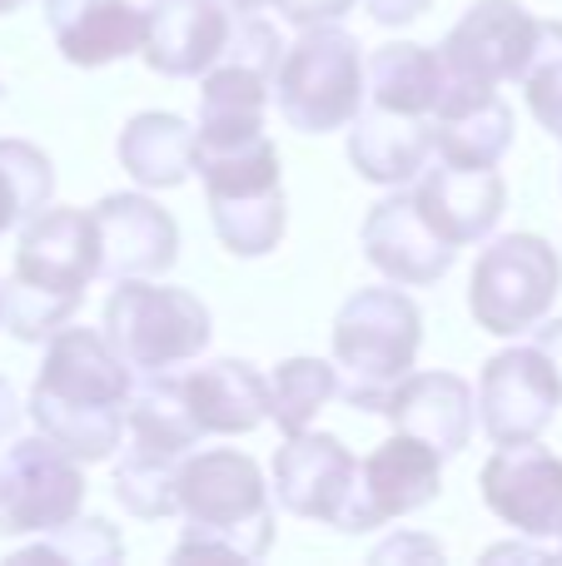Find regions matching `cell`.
<instances>
[{
	"mask_svg": "<svg viewBox=\"0 0 562 566\" xmlns=\"http://www.w3.org/2000/svg\"><path fill=\"white\" fill-rule=\"evenodd\" d=\"M478 488L493 517H503L518 537H553L562 532V458L543 442H503L478 472Z\"/></svg>",
	"mask_w": 562,
	"mask_h": 566,
	"instance_id": "cell-12",
	"label": "cell"
},
{
	"mask_svg": "<svg viewBox=\"0 0 562 566\" xmlns=\"http://www.w3.org/2000/svg\"><path fill=\"white\" fill-rule=\"evenodd\" d=\"M424 343V313L398 289H358L334 313L339 398L358 412H378L388 392L414 373Z\"/></svg>",
	"mask_w": 562,
	"mask_h": 566,
	"instance_id": "cell-4",
	"label": "cell"
},
{
	"mask_svg": "<svg viewBox=\"0 0 562 566\" xmlns=\"http://www.w3.org/2000/svg\"><path fill=\"white\" fill-rule=\"evenodd\" d=\"M562 293V259L543 234H503L478 254L468 279V313L493 338L533 333Z\"/></svg>",
	"mask_w": 562,
	"mask_h": 566,
	"instance_id": "cell-8",
	"label": "cell"
},
{
	"mask_svg": "<svg viewBox=\"0 0 562 566\" xmlns=\"http://www.w3.org/2000/svg\"><path fill=\"white\" fill-rule=\"evenodd\" d=\"M179 517L185 537L175 547V562H259L274 547V488L239 448H205L179 462Z\"/></svg>",
	"mask_w": 562,
	"mask_h": 566,
	"instance_id": "cell-3",
	"label": "cell"
},
{
	"mask_svg": "<svg viewBox=\"0 0 562 566\" xmlns=\"http://www.w3.org/2000/svg\"><path fill=\"white\" fill-rule=\"evenodd\" d=\"M229 10H264V6H274V0H225Z\"/></svg>",
	"mask_w": 562,
	"mask_h": 566,
	"instance_id": "cell-39",
	"label": "cell"
},
{
	"mask_svg": "<svg viewBox=\"0 0 562 566\" xmlns=\"http://www.w3.org/2000/svg\"><path fill=\"white\" fill-rule=\"evenodd\" d=\"M364 6H368V15H374L378 25H414L434 0H364Z\"/></svg>",
	"mask_w": 562,
	"mask_h": 566,
	"instance_id": "cell-35",
	"label": "cell"
},
{
	"mask_svg": "<svg viewBox=\"0 0 562 566\" xmlns=\"http://www.w3.org/2000/svg\"><path fill=\"white\" fill-rule=\"evenodd\" d=\"M533 343H538V353L553 363V373H558V382H562V318H543V323H538Z\"/></svg>",
	"mask_w": 562,
	"mask_h": 566,
	"instance_id": "cell-36",
	"label": "cell"
},
{
	"mask_svg": "<svg viewBox=\"0 0 562 566\" xmlns=\"http://www.w3.org/2000/svg\"><path fill=\"white\" fill-rule=\"evenodd\" d=\"M378 418L394 422V432H414L428 448H438L444 458L473 442V422H478V402L458 373H408L388 402L378 408Z\"/></svg>",
	"mask_w": 562,
	"mask_h": 566,
	"instance_id": "cell-19",
	"label": "cell"
},
{
	"mask_svg": "<svg viewBox=\"0 0 562 566\" xmlns=\"http://www.w3.org/2000/svg\"><path fill=\"white\" fill-rule=\"evenodd\" d=\"M0 323H6V283H0Z\"/></svg>",
	"mask_w": 562,
	"mask_h": 566,
	"instance_id": "cell-41",
	"label": "cell"
},
{
	"mask_svg": "<svg viewBox=\"0 0 562 566\" xmlns=\"http://www.w3.org/2000/svg\"><path fill=\"white\" fill-rule=\"evenodd\" d=\"M195 175L205 179V205L219 244L235 259H264L279 249L289 224L284 165L269 135L235 149H195Z\"/></svg>",
	"mask_w": 562,
	"mask_h": 566,
	"instance_id": "cell-5",
	"label": "cell"
},
{
	"mask_svg": "<svg viewBox=\"0 0 562 566\" xmlns=\"http://www.w3.org/2000/svg\"><path fill=\"white\" fill-rule=\"evenodd\" d=\"M374 562H444V547L424 532H404V537H388L374 547Z\"/></svg>",
	"mask_w": 562,
	"mask_h": 566,
	"instance_id": "cell-34",
	"label": "cell"
},
{
	"mask_svg": "<svg viewBox=\"0 0 562 566\" xmlns=\"http://www.w3.org/2000/svg\"><path fill=\"white\" fill-rule=\"evenodd\" d=\"M195 149H199V139L189 129V119L169 115V109H145L115 139L119 169L139 189H179L195 175Z\"/></svg>",
	"mask_w": 562,
	"mask_h": 566,
	"instance_id": "cell-26",
	"label": "cell"
},
{
	"mask_svg": "<svg viewBox=\"0 0 562 566\" xmlns=\"http://www.w3.org/2000/svg\"><path fill=\"white\" fill-rule=\"evenodd\" d=\"M339 398V363L324 358H284L269 373V418L284 438L309 432V422Z\"/></svg>",
	"mask_w": 562,
	"mask_h": 566,
	"instance_id": "cell-27",
	"label": "cell"
},
{
	"mask_svg": "<svg viewBox=\"0 0 562 566\" xmlns=\"http://www.w3.org/2000/svg\"><path fill=\"white\" fill-rule=\"evenodd\" d=\"M503 557H523V562H548V552H538V547H523V542H508V547H493V552H488V562H503Z\"/></svg>",
	"mask_w": 562,
	"mask_h": 566,
	"instance_id": "cell-38",
	"label": "cell"
},
{
	"mask_svg": "<svg viewBox=\"0 0 562 566\" xmlns=\"http://www.w3.org/2000/svg\"><path fill=\"white\" fill-rule=\"evenodd\" d=\"M414 199H418V214L438 229L454 249H468L478 239H488L498 229L508 209V185L498 175V165L473 169V165H428L424 175L414 179Z\"/></svg>",
	"mask_w": 562,
	"mask_h": 566,
	"instance_id": "cell-17",
	"label": "cell"
},
{
	"mask_svg": "<svg viewBox=\"0 0 562 566\" xmlns=\"http://www.w3.org/2000/svg\"><path fill=\"white\" fill-rule=\"evenodd\" d=\"M105 338L139 378H155V373H175L179 363H195L215 338V318L205 298L189 289L119 279L105 298Z\"/></svg>",
	"mask_w": 562,
	"mask_h": 566,
	"instance_id": "cell-7",
	"label": "cell"
},
{
	"mask_svg": "<svg viewBox=\"0 0 562 566\" xmlns=\"http://www.w3.org/2000/svg\"><path fill=\"white\" fill-rule=\"evenodd\" d=\"M448 90L444 50H428L418 40H388L368 55V105L394 115L428 119Z\"/></svg>",
	"mask_w": 562,
	"mask_h": 566,
	"instance_id": "cell-25",
	"label": "cell"
},
{
	"mask_svg": "<svg viewBox=\"0 0 562 566\" xmlns=\"http://www.w3.org/2000/svg\"><path fill=\"white\" fill-rule=\"evenodd\" d=\"M179 462L185 458L125 442V458L115 468V502L129 517H145V522L179 512Z\"/></svg>",
	"mask_w": 562,
	"mask_h": 566,
	"instance_id": "cell-29",
	"label": "cell"
},
{
	"mask_svg": "<svg viewBox=\"0 0 562 566\" xmlns=\"http://www.w3.org/2000/svg\"><path fill=\"white\" fill-rule=\"evenodd\" d=\"M284 40H279V30L269 25L259 10H239L235 30H229V45H225V60L229 65H244V70H259V75L274 80L279 60H284Z\"/></svg>",
	"mask_w": 562,
	"mask_h": 566,
	"instance_id": "cell-32",
	"label": "cell"
},
{
	"mask_svg": "<svg viewBox=\"0 0 562 566\" xmlns=\"http://www.w3.org/2000/svg\"><path fill=\"white\" fill-rule=\"evenodd\" d=\"M205 438H239L269 418V378L244 358H215L179 378Z\"/></svg>",
	"mask_w": 562,
	"mask_h": 566,
	"instance_id": "cell-23",
	"label": "cell"
},
{
	"mask_svg": "<svg viewBox=\"0 0 562 566\" xmlns=\"http://www.w3.org/2000/svg\"><path fill=\"white\" fill-rule=\"evenodd\" d=\"M444 452L414 432H394L378 452L358 462V522L354 532H374L394 517L428 507L444 492Z\"/></svg>",
	"mask_w": 562,
	"mask_h": 566,
	"instance_id": "cell-15",
	"label": "cell"
},
{
	"mask_svg": "<svg viewBox=\"0 0 562 566\" xmlns=\"http://www.w3.org/2000/svg\"><path fill=\"white\" fill-rule=\"evenodd\" d=\"M518 85L538 125L562 139V20H538V45Z\"/></svg>",
	"mask_w": 562,
	"mask_h": 566,
	"instance_id": "cell-30",
	"label": "cell"
},
{
	"mask_svg": "<svg viewBox=\"0 0 562 566\" xmlns=\"http://www.w3.org/2000/svg\"><path fill=\"white\" fill-rule=\"evenodd\" d=\"M45 20L60 55L80 70H100L145 50L149 10L129 0H45Z\"/></svg>",
	"mask_w": 562,
	"mask_h": 566,
	"instance_id": "cell-21",
	"label": "cell"
},
{
	"mask_svg": "<svg viewBox=\"0 0 562 566\" xmlns=\"http://www.w3.org/2000/svg\"><path fill=\"white\" fill-rule=\"evenodd\" d=\"M434 125L414 115H394V109H358V119L348 125V165L358 169V179L384 189H404L434 159Z\"/></svg>",
	"mask_w": 562,
	"mask_h": 566,
	"instance_id": "cell-22",
	"label": "cell"
},
{
	"mask_svg": "<svg viewBox=\"0 0 562 566\" xmlns=\"http://www.w3.org/2000/svg\"><path fill=\"white\" fill-rule=\"evenodd\" d=\"M100 279V229L90 209H40L20 224L15 269L6 283V328L20 343H45L75 323L85 289Z\"/></svg>",
	"mask_w": 562,
	"mask_h": 566,
	"instance_id": "cell-2",
	"label": "cell"
},
{
	"mask_svg": "<svg viewBox=\"0 0 562 566\" xmlns=\"http://www.w3.org/2000/svg\"><path fill=\"white\" fill-rule=\"evenodd\" d=\"M229 30L235 15L225 0H155L139 55L165 80H195L225 60Z\"/></svg>",
	"mask_w": 562,
	"mask_h": 566,
	"instance_id": "cell-18",
	"label": "cell"
},
{
	"mask_svg": "<svg viewBox=\"0 0 562 566\" xmlns=\"http://www.w3.org/2000/svg\"><path fill=\"white\" fill-rule=\"evenodd\" d=\"M269 95H274L269 75L219 60L205 75V85H199V129H195L199 149H235L259 139L264 135Z\"/></svg>",
	"mask_w": 562,
	"mask_h": 566,
	"instance_id": "cell-24",
	"label": "cell"
},
{
	"mask_svg": "<svg viewBox=\"0 0 562 566\" xmlns=\"http://www.w3.org/2000/svg\"><path fill=\"white\" fill-rule=\"evenodd\" d=\"M20 398H15V388H10L6 378H0V448H6L10 438H15V428H20Z\"/></svg>",
	"mask_w": 562,
	"mask_h": 566,
	"instance_id": "cell-37",
	"label": "cell"
},
{
	"mask_svg": "<svg viewBox=\"0 0 562 566\" xmlns=\"http://www.w3.org/2000/svg\"><path fill=\"white\" fill-rule=\"evenodd\" d=\"M434 125V149L448 165H473L488 169L508 155L513 145V109L493 85H464L448 75V90L438 109L428 115Z\"/></svg>",
	"mask_w": 562,
	"mask_h": 566,
	"instance_id": "cell-20",
	"label": "cell"
},
{
	"mask_svg": "<svg viewBox=\"0 0 562 566\" xmlns=\"http://www.w3.org/2000/svg\"><path fill=\"white\" fill-rule=\"evenodd\" d=\"M538 45V15L518 0H473L454 30L444 35L448 75L464 85H503L528 70Z\"/></svg>",
	"mask_w": 562,
	"mask_h": 566,
	"instance_id": "cell-13",
	"label": "cell"
},
{
	"mask_svg": "<svg viewBox=\"0 0 562 566\" xmlns=\"http://www.w3.org/2000/svg\"><path fill=\"white\" fill-rule=\"evenodd\" d=\"M339 25H309L274 70V105L299 135H334L358 119L368 99V60Z\"/></svg>",
	"mask_w": 562,
	"mask_h": 566,
	"instance_id": "cell-6",
	"label": "cell"
},
{
	"mask_svg": "<svg viewBox=\"0 0 562 566\" xmlns=\"http://www.w3.org/2000/svg\"><path fill=\"white\" fill-rule=\"evenodd\" d=\"M100 279H159L179 259V224L145 195H105L95 209Z\"/></svg>",
	"mask_w": 562,
	"mask_h": 566,
	"instance_id": "cell-16",
	"label": "cell"
},
{
	"mask_svg": "<svg viewBox=\"0 0 562 566\" xmlns=\"http://www.w3.org/2000/svg\"><path fill=\"white\" fill-rule=\"evenodd\" d=\"M562 408V382L553 363L538 353V343H518L483 363L478 378V422L493 438V448L503 442H533L553 428Z\"/></svg>",
	"mask_w": 562,
	"mask_h": 566,
	"instance_id": "cell-11",
	"label": "cell"
},
{
	"mask_svg": "<svg viewBox=\"0 0 562 566\" xmlns=\"http://www.w3.org/2000/svg\"><path fill=\"white\" fill-rule=\"evenodd\" d=\"M364 259L378 269L388 283H404V289H428L454 269L458 249L418 214V199L414 189H398V195L378 199L374 209L364 214Z\"/></svg>",
	"mask_w": 562,
	"mask_h": 566,
	"instance_id": "cell-14",
	"label": "cell"
},
{
	"mask_svg": "<svg viewBox=\"0 0 562 566\" xmlns=\"http://www.w3.org/2000/svg\"><path fill=\"white\" fill-rule=\"evenodd\" d=\"M279 20L309 30V25H339V20L354 10V0H274Z\"/></svg>",
	"mask_w": 562,
	"mask_h": 566,
	"instance_id": "cell-33",
	"label": "cell"
},
{
	"mask_svg": "<svg viewBox=\"0 0 562 566\" xmlns=\"http://www.w3.org/2000/svg\"><path fill=\"white\" fill-rule=\"evenodd\" d=\"M85 507V472L45 432L0 448V537H45Z\"/></svg>",
	"mask_w": 562,
	"mask_h": 566,
	"instance_id": "cell-9",
	"label": "cell"
},
{
	"mask_svg": "<svg viewBox=\"0 0 562 566\" xmlns=\"http://www.w3.org/2000/svg\"><path fill=\"white\" fill-rule=\"evenodd\" d=\"M20 557H45V562H75V566H119L125 562V542L105 517H70L65 527L45 532L35 547Z\"/></svg>",
	"mask_w": 562,
	"mask_h": 566,
	"instance_id": "cell-31",
	"label": "cell"
},
{
	"mask_svg": "<svg viewBox=\"0 0 562 566\" xmlns=\"http://www.w3.org/2000/svg\"><path fill=\"white\" fill-rule=\"evenodd\" d=\"M558 557H562V532H558Z\"/></svg>",
	"mask_w": 562,
	"mask_h": 566,
	"instance_id": "cell-42",
	"label": "cell"
},
{
	"mask_svg": "<svg viewBox=\"0 0 562 566\" xmlns=\"http://www.w3.org/2000/svg\"><path fill=\"white\" fill-rule=\"evenodd\" d=\"M129 398H135V368L119 358L105 328L65 323L45 338L25 412L35 418V432L60 442L70 458L105 462L125 442Z\"/></svg>",
	"mask_w": 562,
	"mask_h": 566,
	"instance_id": "cell-1",
	"label": "cell"
},
{
	"mask_svg": "<svg viewBox=\"0 0 562 566\" xmlns=\"http://www.w3.org/2000/svg\"><path fill=\"white\" fill-rule=\"evenodd\" d=\"M274 497L284 512L304 522L354 532L358 522V458L334 432H294L274 448Z\"/></svg>",
	"mask_w": 562,
	"mask_h": 566,
	"instance_id": "cell-10",
	"label": "cell"
},
{
	"mask_svg": "<svg viewBox=\"0 0 562 566\" xmlns=\"http://www.w3.org/2000/svg\"><path fill=\"white\" fill-rule=\"evenodd\" d=\"M25 0H0V15H10V10H20Z\"/></svg>",
	"mask_w": 562,
	"mask_h": 566,
	"instance_id": "cell-40",
	"label": "cell"
},
{
	"mask_svg": "<svg viewBox=\"0 0 562 566\" xmlns=\"http://www.w3.org/2000/svg\"><path fill=\"white\" fill-rule=\"evenodd\" d=\"M55 199V165L30 139H0V234L30 224Z\"/></svg>",
	"mask_w": 562,
	"mask_h": 566,
	"instance_id": "cell-28",
	"label": "cell"
}]
</instances>
